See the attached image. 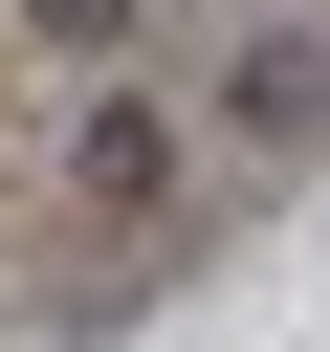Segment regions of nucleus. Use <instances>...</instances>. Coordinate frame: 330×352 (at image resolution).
<instances>
[{
	"label": "nucleus",
	"instance_id": "f03ea898",
	"mask_svg": "<svg viewBox=\"0 0 330 352\" xmlns=\"http://www.w3.org/2000/svg\"><path fill=\"white\" fill-rule=\"evenodd\" d=\"M22 22H44V44H110V22H132V0H22Z\"/></svg>",
	"mask_w": 330,
	"mask_h": 352
},
{
	"label": "nucleus",
	"instance_id": "f257e3e1",
	"mask_svg": "<svg viewBox=\"0 0 330 352\" xmlns=\"http://www.w3.org/2000/svg\"><path fill=\"white\" fill-rule=\"evenodd\" d=\"M220 110H242V132H264V154H308V132H330V44H308V22H264V44H242V88H220Z\"/></svg>",
	"mask_w": 330,
	"mask_h": 352
}]
</instances>
